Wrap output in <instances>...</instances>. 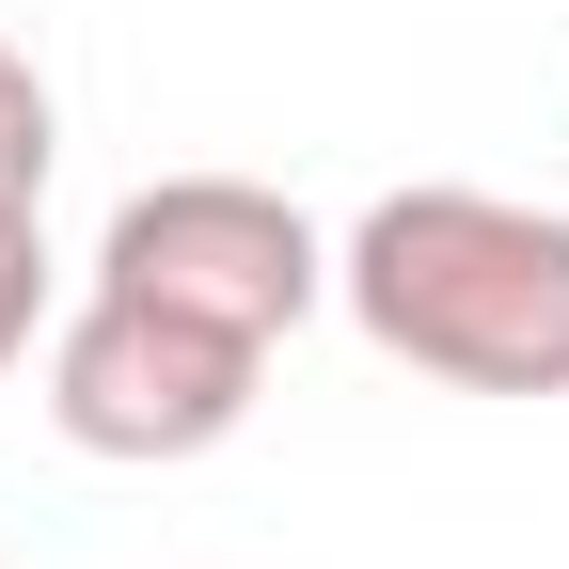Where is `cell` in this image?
Listing matches in <instances>:
<instances>
[{
  "instance_id": "7a4b0ae2",
  "label": "cell",
  "mask_w": 569,
  "mask_h": 569,
  "mask_svg": "<svg viewBox=\"0 0 569 569\" xmlns=\"http://www.w3.org/2000/svg\"><path fill=\"white\" fill-rule=\"evenodd\" d=\"M253 380H269V348L206 332L174 301H127V284H80V317L48 332V427L80 459H142V475L238 443V427H253Z\"/></svg>"
},
{
  "instance_id": "277c9868",
  "label": "cell",
  "mask_w": 569,
  "mask_h": 569,
  "mask_svg": "<svg viewBox=\"0 0 569 569\" xmlns=\"http://www.w3.org/2000/svg\"><path fill=\"white\" fill-rule=\"evenodd\" d=\"M48 159H63L48 80H32V48H0V206H48Z\"/></svg>"
},
{
  "instance_id": "6da1fadb",
  "label": "cell",
  "mask_w": 569,
  "mask_h": 569,
  "mask_svg": "<svg viewBox=\"0 0 569 569\" xmlns=\"http://www.w3.org/2000/svg\"><path fill=\"white\" fill-rule=\"evenodd\" d=\"M332 301L380 365L459 396H569V206L522 190H380L332 238Z\"/></svg>"
},
{
  "instance_id": "5b68a950",
  "label": "cell",
  "mask_w": 569,
  "mask_h": 569,
  "mask_svg": "<svg viewBox=\"0 0 569 569\" xmlns=\"http://www.w3.org/2000/svg\"><path fill=\"white\" fill-rule=\"evenodd\" d=\"M32 332H48V238L32 206H0V365H32Z\"/></svg>"
},
{
  "instance_id": "3957f363",
  "label": "cell",
  "mask_w": 569,
  "mask_h": 569,
  "mask_svg": "<svg viewBox=\"0 0 569 569\" xmlns=\"http://www.w3.org/2000/svg\"><path fill=\"white\" fill-rule=\"evenodd\" d=\"M96 284H127V301H174V317L238 332V348H284V332L332 301V238H317L284 190H253V174H159V190H127V206H111Z\"/></svg>"
}]
</instances>
